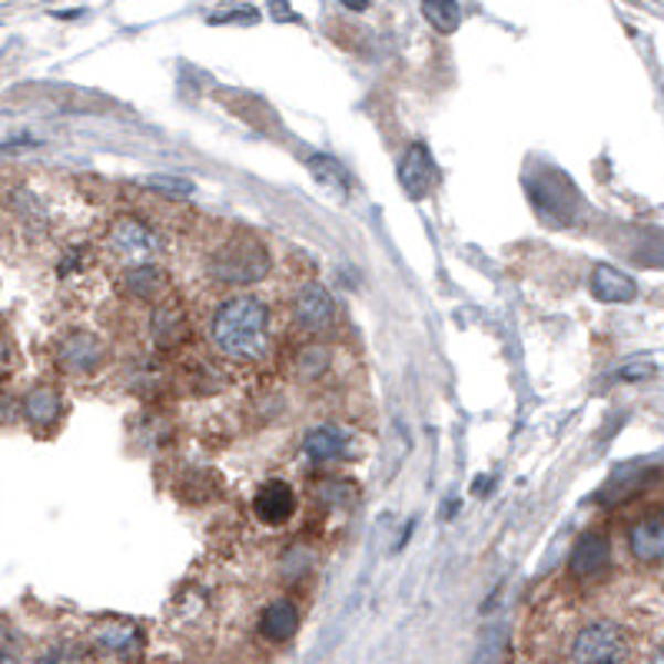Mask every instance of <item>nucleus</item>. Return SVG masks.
<instances>
[{
  "label": "nucleus",
  "mask_w": 664,
  "mask_h": 664,
  "mask_svg": "<svg viewBox=\"0 0 664 664\" xmlns=\"http://www.w3.org/2000/svg\"><path fill=\"white\" fill-rule=\"evenodd\" d=\"M34 664H87V654L74 641H57Z\"/></svg>",
  "instance_id": "obj_18"
},
{
  "label": "nucleus",
  "mask_w": 664,
  "mask_h": 664,
  "mask_svg": "<svg viewBox=\"0 0 664 664\" xmlns=\"http://www.w3.org/2000/svg\"><path fill=\"white\" fill-rule=\"evenodd\" d=\"M24 415L34 429H51L54 419L61 415V396L51 386H38L24 399Z\"/></svg>",
  "instance_id": "obj_14"
},
{
  "label": "nucleus",
  "mask_w": 664,
  "mask_h": 664,
  "mask_svg": "<svg viewBox=\"0 0 664 664\" xmlns=\"http://www.w3.org/2000/svg\"><path fill=\"white\" fill-rule=\"evenodd\" d=\"M147 190H157L164 197H190L193 193V183L190 180H180V177H147L144 180Z\"/></svg>",
  "instance_id": "obj_19"
},
{
  "label": "nucleus",
  "mask_w": 664,
  "mask_h": 664,
  "mask_svg": "<svg viewBox=\"0 0 664 664\" xmlns=\"http://www.w3.org/2000/svg\"><path fill=\"white\" fill-rule=\"evenodd\" d=\"M11 362H14V346H11L8 333L0 329V376H4V372L11 369Z\"/></svg>",
  "instance_id": "obj_23"
},
{
  "label": "nucleus",
  "mask_w": 664,
  "mask_h": 664,
  "mask_svg": "<svg viewBox=\"0 0 664 664\" xmlns=\"http://www.w3.org/2000/svg\"><path fill=\"white\" fill-rule=\"evenodd\" d=\"M588 286H591V296L601 299V303H631V299H637V283L628 273H621L618 266H608V263L594 266Z\"/></svg>",
  "instance_id": "obj_10"
},
{
  "label": "nucleus",
  "mask_w": 664,
  "mask_h": 664,
  "mask_svg": "<svg viewBox=\"0 0 664 664\" xmlns=\"http://www.w3.org/2000/svg\"><path fill=\"white\" fill-rule=\"evenodd\" d=\"M628 548L641 565H661V558H664V518L661 515L641 518L628 535Z\"/></svg>",
  "instance_id": "obj_8"
},
{
  "label": "nucleus",
  "mask_w": 664,
  "mask_h": 664,
  "mask_svg": "<svg viewBox=\"0 0 664 664\" xmlns=\"http://www.w3.org/2000/svg\"><path fill=\"white\" fill-rule=\"evenodd\" d=\"M628 634L614 621H591L571 641L575 664H624L628 661Z\"/></svg>",
  "instance_id": "obj_3"
},
{
  "label": "nucleus",
  "mask_w": 664,
  "mask_h": 664,
  "mask_svg": "<svg viewBox=\"0 0 664 664\" xmlns=\"http://www.w3.org/2000/svg\"><path fill=\"white\" fill-rule=\"evenodd\" d=\"M154 323H157V339H160V342H167V333H173L170 339H180V336L187 333V329H183V319H180V313H177L173 306L160 309Z\"/></svg>",
  "instance_id": "obj_20"
},
{
  "label": "nucleus",
  "mask_w": 664,
  "mask_h": 664,
  "mask_svg": "<svg viewBox=\"0 0 664 664\" xmlns=\"http://www.w3.org/2000/svg\"><path fill=\"white\" fill-rule=\"evenodd\" d=\"M608 565H611V541H608L604 535H598V531H584V535L575 541L571 555H568V568H571V575H578V578H594V575H601Z\"/></svg>",
  "instance_id": "obj_6"
},
{
  "label": "nucleus",
  "mask_w": 664,
  "mask_h": 664,
  "mask_svg": "<svg viewBox=\"0 0 664 664\" xmlns=\"http://www.w3.org/2000/svg\"><path fill=\"white\" fill-rule=\"evenodd\" d=\"M422 14L439 34H455L459 24H462L459 0H422Z\"/></svg>",
  "instance_id": "obj_15"
},
{
  "label": "nucleus",
  "mask_w": 664,
  "mask_h": 664,
  "mask_svg": "<svg viewBox=\"0 0 664 664\" xmlns=\"http://www.w3.org/2000/svg\"><path fill=\"white\" fill-rule=\"evenodd\" d=\"M326 362H329V349H316V346H309V349H303L299 372H303V376H309V379H316V376L326 369Z\"/></svg>",
  "instance_id": "obj_21"
},
{
  "label": "nucleus",
  "mask_w": 664,
  "mask_h": 664,
  "mask_svg": "<svg viewBox=\"0 0 664 664\" xmlns=\"http://www.w3.org/2000/svg\"><path fill=\"white\" fill-rule=\"evenodd\" d=\"M270 273V256L263 250V243L250 240V236H236L230 243H223L213 260H210V276L230 286H250L260 283Z\"/></svg>",
  "instance_id": "obj_2"
},
{
  "label": "nucleus",
  "mask_w": 664,
  "mask_h": 664,
  "mask_svg": "<svg viewBox=\"0 0 664 664\" xmlns=\"http://www.w3.org/2000/svg\"><path fill=\"white\" fill-rule=\"evenodd\" d=\"M253 512L263 525H286L296 512V492L286 482H266L256 498H253Z\"/></svg>",
  "instance_id": "obj_7"
},
{
  "label": "nucleus",
  "mask_w": 664,
  "mask_h": 664,
  "mask_svg": "<svg viewBox=\"0 0 664 664\" xmlns=\"http://www.w3.org/2000/svg\"><path fill=\"white\" fill-rule=\"evenodd\" d=\"M651 664H664V654H661V651H654V654H651Z\"/></svg>",
  "instance_id": "obj_26"
},
{
  "label": "nucleus",
  "mask_w": 664,
  "mask_h": 664,
  "mask_svg": "<svg viewBox=\"0 0 664 664\" xmlns=\"http://www.w3.org/2000/svg\"><path fill=\"white\" fill-rule=\"evenodd\" d=\"M110 243H114V250L124 253V256H150V253L160 246V243H157V233H154L147 223L134 220V217H124V220L114 223Z\"/></svg>",
  "instance_id": "obj_9"
},
{
  "label": "nucleus",
  "mask_w": 664,
  "mask_h": 664,
  "mask_svg": "<svg viewBox=\"0 0 664 664\" xmlns=\"http://www.w3.org/2000/svg\"><path fill=\"white\" fill-rule=\"evenodd\" d=\"M439 183V170H435V160L429 154L425 144H412L399 164V187L409 193V200H422L435 190Z\"/></svg>",
  "instance_id": "obj_4"
},
{
  "label": "nucleus",
  "mask_w": 664,
  "mask_h": 664,
  "mask_svg": "<svg viewBox=\"0 0 664 664\" xmlns=\"http://www.w3.org/2000/svg\"><path fill=\"white\" fill-rule=\"evenodd\" d=\"M97 641H101V647L104 651H110V654H134L137 647H140V631L134 628V624H104L101 631H97Z\"/></svg>",
  "instance_id": "obj_16"
},
{
  "label": "nucleus",
  "mask_w": 664,
  "mask_h": 664,
  "mask_svg": "<svg viewBox=\"0 0 664 664\" xmlns=\"http://www.w3.org/2000/svg\"><path fill=\"white\" fill-rule=\"evenodd\" d=\"M127 286H130L137 296H144V299H154V296H160V289H164V276H160V270H154V266H137V270L127 273Z\"/></svg>",
  "instance_id": "obj_17"
},
{
  "label": "nucleus",
  "mask_w": 664,
  "mask_h": 664,
  "mask_svg": "<svg viewBox=\"0 0 664 664\" xmlns=\"http://www.w3.org/2000/svg\"><path fill=\"white\" fill-rule=\"evenodd\" d=\"M293 313H296V323H299L306 333H326V329H333V323H336V303H333V296L326 293V286H319V283H306V286L296 293Z\"/></svg>",
  "instance_id": "obj_5"
},
{
  "label": "nucleus",
  "mask_w": 664,
  "mask_h": 664,
  "mask_svg": "<svg viewBox=\"0 0 664 664\" xmlns=\"http://www.w3.org/2000/svg\"><path fill=\"white\" fill-rule=\"evenodd\" d=\"M313 173L323 177V180L333 183V187H346V177H342L339 164H333L329 157H316V160H313Z\"/></svg>",
  "instance_id": "obj_22"
},
{
  "label": "nucleus",
  "mask_w": 664,
  "mask_h": 664,
  "mask_svg": "<svg viewBox=\"0 0 664 664\" xmlns=\"http://www.w3.org/2000/svg\"><path fill=\"white\" fill-rule=\"evenodd\" d=\"M61 362L77 376H91L104 362V342L97 336H91V333H74L61 346Z\"/></svg>",
  "instance_id": "obj_11"
},
{
  "label": "nucleus",
  "mask_w": 664,
  "mask_h": 664,
  "mask_svg": "<svg viewBox=\"0 0 664 664\" xmlns=\"http://www.w3.org/2000/svg\"><path fill=\"white\" fill-rule=\"evenodd\" d=\"M273 18H280V21H299L293 11H286V4L283 0H273Z\"/></svg>",
  "instance_id": "obj_24"
},
{
  "label": "nucleus",
  "mask_w": 664,
  "mask_h": 664,
  "mask_svg": "<svg viewBox=\"0 0 664 664\" xmlns=\"http://www.w3.org/2000/svg\"><path fill=\"white\" fill-rule=\"evenodd\" d=\"M342 4H346L349 11H366V8H369V0H342Z\"/></svg>",
  "instance_id": "obj_25"
},
{
  "label": "nucleus",
  "mask_w": 664,
  "mask_h": 664,
  "mask_svg": "<svg viewBox=\"0 0 664 664\" xmlns=\"http://www.w3.org/2000/svg\"><path fill=\"white\" fill-rule=\"evenodd\" d=\"M296 628H299V611H296V604L289 598H280V601L266 604V611L260 618V634L266 641H276V644L289 641L296 634Z\"/></svg>",
  "instance_id": "obj_12"
},
{
  "label": "nucleus",
  "mask_w": 664,
  "mask_h": 664,
  "mask_svg": "<svg viewBox=\"0 0 664 664\" xmlns=\"http://www.w3.org/2000/svg\"><path fill=\"white\" fill-rule=\"evenodd\" d=\"M213 346L236 362H256L270 352V309L260 296L226 299L210 323Z\"/></svg>",
  "instance_id": "obj_1"
},
{
  "label": "nucleus",
  "mask_w": 664,
  "mask_h": 664,
  "mask_svg": "<svg viewBox=\"0 0 664 664\" xmlns=\"http://www.w3.org/2000/svg\"><path fill=\"white\" fill-rule=\"evenodd\" d=\"M346 445H349V439L336 425H316L303 442V449L313 462H336L346 455Z\"/></svg>",
  "instance_id": "obj_13"
}]
</instances>
